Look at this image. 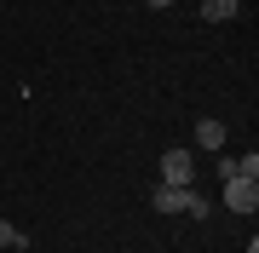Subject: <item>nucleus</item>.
I'll return each instance as SVG.
<instances>
[{
	"instance_id": "obj_1",
	"label": "nucleus",
	"mask_w": 259,
	"mask_h": 253,
	"mask_svg": "<svg viewBox=\"0 0 259 253\" xmlns=\"http://www.w3.org/2000/svg\"><path fill=\"white\" fill-rule=\"evenodd\" d=\"M225 207L231 213H242V219H253V207H259V178H225Z\"/></svg>"
},
{
	"instance_id": "obj_2",
	"label": "nucleus",
	"mask_w": 259,
	"mask_h": 253,
	"mask_svg": "<svg viewBox=\"0 0 259 253\" xmlns=\"http://www.w3.org/2000/svg\"><path fill=\"white\" fill-rule=\"evenodd\" d=\"M161 184H196V156L190 150H167L161 156Z\"/></svg>"
},
{
	"instance_id": "obj_3",
	"label": "nucleus",
	"mask_w": 259,
	"mask_h": 253,
	"mask_svg": "<svg viewBox=\"0 0 259 253\" xmlns=\"http://www.w3.org/2000/svg\"><path fill=\"white\" fill-rule=\"evenodd\" d=\"M196 144L213 156V150H225V121H196Z\"/></svg>"
},
{
	"instance_id": "obj_4",
	"label": "nucleus",
	"mask_w": 259,
	"mask_h": 253,
	"mask_svg": "<svg viewBox=\"0 0 259 253\" xmlns=\"http://www.w3.org/2000/svg\"><path fill=\"white\" fill-rule=\"evenodd\" d=\"M202 18L207 23H231L236 18V0H202Z\"/></svg>"
},
{
	"instance_id": "obj_5",
	"label": "nucleus",
	"mask_w": 259,
	"mask_h": 253,
	"mask_svg": "<svg viewBox=\"0 0 259 253\" xmlns=\"http://www.w3.org/2000/svg\"><path fill=\"white\" fill-rule=\"evenodd\" d=\"M0 247H18V253H23V247H29V236L12 225V219H0Z\"/></svg>"
},
{
	"instance_id": "obj_6",
	"label": "nucleus",
	"mask_w": 259,
	"mask_h": 253,
	"mask_svg": "<svg viewBox=\"0 0 259 253\" xmlns=\"http://www.w3.org/2000/svg\"><path fill=\"white\" fill-rule=\"evenodd\" d=\"M144 6H150V12H161V6H173V0H144Z\"/></svg>"
},
{
	"instance_id": "obj_7",
	"label": "nucleus",
	"mask_w": 259,
	"mask_h": 253,
	"mask_svg": "<svg viewBox=\"0 0 259 253\" xmlns=\"http://www.w3.org/2000/svg\"><path fill=\"white\" fill-rule=\"evenodd\" d=\"M248 253H259V247H253V242H248Z\"/></svg>"
},
{
	"instance_id": "obj_8",
	"label": "nucleus",
	"mask_w": 259,
	"mask_h": 253,
	"mask_svg": "<svg viewBox=\"0 0 259 253\" xmlns=\"http://www.w3.org/2000/svg\"><path fill=\"white\" fill-rule=\"evenodd\" d=\"M236 6H242V0H236Z\"/></svg>"
}]
</instances>
